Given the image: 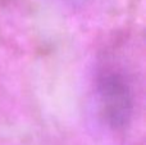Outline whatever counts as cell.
Here are the masks:
<instances>
[{
	"label": "cell",
	"mask_w": 146,
	"mask_h": 145,
	"mask_svg": "<svg viewBox=\"0 0 146 145\" xmlns=\"http://www.w3.org/2000/svg\"><path fill=\"white\" fill-rule=\"evenodd\" d=\"M95 105L100 121L114 132L124 131L131 123L135 98L127 74L118 67L105 66L95 81Z\"/></svg>",
	"instance_id": "6da1fadb"
},
{
	"label": "cell",
	"mask_w": 146,
	"mask_h": 145,
	"mask_svg": "<svg viewBox=\"0 0 146 145\" xmlns=\"http://www.w3.org/2000/svg\"><path fill=\"white\" fill-rule=\"evenodd\" d=\"M66 1L73 3V4H77V3H82V1H85V0H66Z\"/></svg>",
	"instance_id": "7a4b0ae2"
}]
</instances>
